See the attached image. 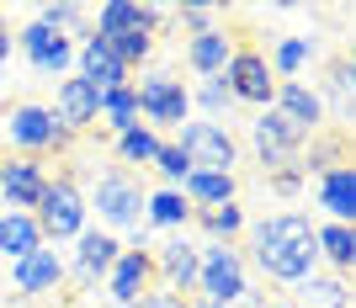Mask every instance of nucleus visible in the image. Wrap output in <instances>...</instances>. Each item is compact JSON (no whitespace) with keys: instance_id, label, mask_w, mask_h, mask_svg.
<instances>
[{"instance_id":"39","label":"nucleus","mask_w":356,"mask_h":308,"mask_svg":"<svg viewBox=\"0 0 356 308\" xmlns=\"http://www.w3.org/2000/svg\"><path fill=\"white\" fill-rule=\"evenodd\" d=\"M192 308H213V303H192Z\"/></svg>"},{"instance_id":"34","label":"nucleus","mask_w":356,"mask_h":308,"mask_svg":"<svg viewBox=\"0 0 356 308\" xmlns=\"http://www.w3.org/2000/svg\"><path fill=\"white\" fill-rule=\"evenodd\" d=\"M266 186L282 191V197H293V191H303V170H298V165H282V170H271V176H266Z\"/></svg>"},{"instance_id":"28","label":"nucleus","mask_w":356,"mask_h":308,"mask_svg":"<svg viewBox=\"0 0 356 308\" xmlns=\"http://www.w3.org/2000/svg\"><path fill=\"white\" fill-rule=\"evenodd\" d=\"M102 122H106L112 133H128V128H138V96H134V80L102 96Z\"/></svg>"},{"instance_id":"26","label":"nucleus","mask_w":356,"mask_h":308,"mask_svg":"<svg viewBox=\"0 0 356 308\" xmlns=\"http://www.w3.org/2000/svg\"><path fill=\"white\" fill-rule=\"evenodd\" d=\"M106 43H112V54H118L122 70H134V64H144L149 54H154V32H149L144 22H128V27H118Z\"/></svg>"},{"instance_id":"23","label":"nucleus","mask_w":356,"mask_h":308,"mask_svg":"<svg viewBox=\"0 0 356 308\" xmlns=\"http://www.w3.org/2000/svg\"><path fill=\"white\" fill-rule=\"evenodd\" d=\"M38 245H43V234H38V218H32V213H0V255H6V261H22V255H32Z\"/></svg>"},{"instance_id":"36","label":"nucleus","mask_w":356,"mask_h":308,"mask_svg":"<svg viewBox=\"0 0 356 308\" xmlns=\"http://www.w3.org/2000/svg\"><path fill=\"white\" fill-rule=\"evenodd\" d=\"M181 22H186V27H192V38H197V32L213 27V6H181Z\"/></svg>"},{"instance_id":"21","label":"nucleus","mask_w":356,"mask_h":308,"mask_svg":"<svg viewBox=\"0 0 356 308\" xmlns=\"http://www.w3.org/2000/svg\"><path fill=\"white\" fill-rule=\"evenodd\" d=\"M234 191H239V181L223 176V170H192L181 181V197L192 207H223V202H234Z\"/></svg>"},{"instance_id":"4","label":"nucleus","mask_w":356,"mask_h":308,"mask_svg":"<svg viewBox=\"0 0 356 308\" xmlns=\"http://www.w3.org/2000/svg\"><path fill=\"white\" fill-rule=\"evenodd\" d=\"M197 293L213 308H234L250 298L245 282V255L234 245H197Z\"/></svg>"},{"instance_id":"2","label":"nucleus","mask_w":356,"mask_h":308,"mask_svg":"<svg viewBox=\"0 0 356 308\" xmlns=\"http://www.w3.org/2000/svg\"><path fill=\"white\" fill-rule=\"evenodd\" d=\"M32 218H38V234H43V245L54 239V245H64V239H80L90 229V207H86V191H80V181L74 176H48L43 197H38V207H32Z\"/></svg>"},{"instance_id":"6","label":"nucleus","mask_w":356,"mask_h":308,"mask_svg":"<svg viewBox=\"0 0 356 308\" xmlns=\"http://www.w3.org/2000/svg\"><path fill=\"white\" fill-rule=\"evenodd\" d=\"M134 96H138V117L144 128H181V122H192V90L181 86L170 70H149L134 80Z\"/></svg>"},{"instance_id":"3","label":"nucleus","mask_w":356,"mask_h":308,"mask_svg":"<svg viewBox=\"0 0 356 308\" xmlns=\"http://www.w3.org/2000/svg\"><path fill=\"white\" fill-rule=\"evenodd\" d=\"M86 207H96V218L106 223V234H144V186L128 170H106L96 176V191L86 197Z\"/></svg>"},{"instance_id":"32","label":"nucleus","mask_w":356,"mask_h":308,"mask_svg":"<svg viewBox=\"0 0 356 308\" xmlns=\"http://www.w3.org/2000/svg\"><path fill=\"white\" fill-rule=\"evenodd\" d=\"M38 22H43V27H54V32H70V27H80V22H86V11H80V6H70V0H43V6H38Z\"/></svg>"},{"instance_id":"13","label":"nucleus","mask_w":356,"mask_h":308,"mask_svg":"<svg viewBox=\"0 0 356 308\" xmlns=\"http://www.w3.org/2000/svg\"><path fill=\"white\" fill-rule=\"evenodd\" d=\"M59 282H64V261H59V250H48V245L11 261V287L22 298H48V293H59Z\"/></svg>"},{"instance_id":"25","label":"nucleus","mask_w":356,"mask_h":308,"mask_svg":"<svg viewBox=\"0 0 356 308\" xmlns=\"http://www.w3.org/2000/svg\"><path fill=\"white\" fill-rule=\"evenodd\" d=\"M192 223L202 234H213V245H229L234 234H245V207L223 202V207H192Z\"/></svg>"},{"instance_id":"8","label":"nucleus","mask_w":356,"mask_h":308,"mask_svg":"<svg viewBox=\"0 0 356 308\" xmlns=\"http://www.w3.org/2000/svg\"><path fill=\"white\" fill-rule=\"evenodd\" d=\"M223 86H229V96L245 106H261L266 112L271 96H277V74H271L266 54L261 48H234L229 54V64H223Z\"/></svg>"},{"instance_id":"7","label":"nucleus","mask_w":356,"mask_h":308,"mask_svg":"<svg viewBox=\"0 0 356 308\" xmlns=\"http://www.w3.org/2000/svg\"><path fill=\"white\" fill-rule=\"evenodd\" d=\"M176 149L186 154V165L192 170H223V176H234V165H239V144H234V133L223 128V122H181L176 128Z\"/></svg>"},{"instance_id":"9","label":"nucleus","mask_w":356,"mask_h":308,"mask_svg":"<svg viewBox=\"0 0 356 308\" xmlns=\"http://www.w3.org/2000/svg\"><path fill=\"white\" fill-rule=\"evenodd\" d=\"M16 48H22V59H27L38 74H70L74 70V38L43 27V22H32V27L16 32Z\"/></svg>"},{"instance_id":"20","label":"nucleus","mask_w":356,"mask_h":308,"mask_svg":"<svg viewBox=\"0 0 356 308\" xmlns=\"http://www.w3.org/2000/svg\"><path fill=\"white\" fill-rule=\"evenodd\" d=\"M144 223L149 229H186L192 223V202L181 197L176 186H160V191H144Z\"/></svg>"},{"instance_id":"16","label":"nucleus","mask_w":356,"mask_h":308,"mask_svg":"<svg viewBox=\"0 0 356 308\" xmlns=\"http://www.w3.org/2000/svg\"><path fill=\"white\" fill-rule=\"evenodd\" d=\"M118 255H122V245L106 229H86V234L74 239V261L64 266V271H74V282H106V271L118 266Z\"/></svg>"},{"instance_id":"27","label":"nucleus","mask_w":356,"mask_h":308,"mask_svg":"<svg viewBox=\"0 0 356 308\" xmlns=\"http://www.w3.org/2000/svg\"><path fill=\"white\" fill-rule=\"evenodd\" d=\"M298 298L309 308H351V287L341 277H319V271L298 282Z\"/></svg>"},{"instance_id":"37","label":"nucleus","mask_w":356,"mask_h":308,"mask_svg":"<svg viewBox=\"0 0 356 308\" xmlns=\"http://www.w3.org/2000/svg\"><path fill=\"white\" fill-rule=\"evenodd\" d=\"M11 27H6V16H0V80H6V59H11Z\"/></svg>"},{"instance_id":"15","label":"nucleus","mask_w":356,"mask_h":308,"mask_svg":"<svg viewBox=\"0 0 356 308\" xmlns=\"http://www.w3.org/2000/svg\"><path fill=\"white\" fill-rule=\"evenodd\" d=\"M48 112H54L70 133H86L90 122L102 117V90L86 86L80 74H70V80H59V90H54V106H48Z\"/></svg>"},{"instance_id":"14","label":"nucleus","mask_w":356,"mask_h":308,"mask_svg":"<svg viewBox=\"0 0 356 308\" xmlns=\"http://www.w3.org/2000/svg\"><path fill=\"white\" fill-rule=\"evenodd\" d=\"M149 261H154V287H170V293L197 287V245L186 234L165 239L160 250H149Z\"/></svg>"},{"instance_id":"5","label":"nucleus","mask_w":356,"mask_h":308,"mask_svg":"<svg viewBox=\"0 0 356 308\" xmlns=\"http://www.w3.org/2000/svg\"><path fill=\"white\" fill-rule=\"evenodd\" d=\"M6 138H11V149L16 154H27V160H43V154H64L70 149V138L74 133L64 128L48 106H38V102H22V106H11L6 112Z\"/></svg>"},{"instance_id":"35","label":"nucleus","mask_w":356,"mask_h":308,"mask_svg":"<svg viewBox=\"0 0 356 308\" xmlns=\"http://www.w3.org/2000/svg\"><path fill=\"white\" fill-rule=\"evenodd\" d=\"M134 308H192V303H186L181 293H170V287H149V293L138 298Z\"/></svg>"},{"instance_id":"19","label":"nucleus","mask_w":356,"mask_h":308,"mask_svg":"<svg viewBox=\"0 0 356 308\" xmlns=\"http://www.w3.org/2000/svg\"><path fill=\"white\" fill-rule=\"evenodd\" d=\"M229 54H234V38H223L218 27H208V32H197V38H186V64H192V70L202 74V80L223 74Z\"/></svg>"},{"instance_id":"17","label":"nucleus","mask_w":356,"mask_h":308,"mask_svg":"<svg viewBox=\"0 0 356 308\" xmlns=\"http://www.w3.org/2000/svg\"><path fill=\"white\" fill-rule=\"evenodd\" d=\"M319 207L330 213V223H356V165H335L319 176Z\"/></svg>"},{"instance_id":"18","label":"nucleus","mask_w":356,"mask_h":308,"mask_svg":"<svg viewBox=\"0 0 356 308\" xmlns=\"http://www.w3.org/2000/svg\"><path fill=\"white\" fill-rule=\"evenodd\" d=\"M271 106L282 112V117H293L303 133H314L319 122H325V106H319V90H309L303 80H277V96H271Z\"/></svg>"},{"instance_id":"10","label":"nucleus","mask_w":356,"mask_h":308,"mask_svg":"<svg viewBox=\"0 0 356 308\" xmlns=\"http://www.w3.org/2000/svg\"><path fill=\"white\" fill-rule=\"evenodd\" d=\"M149 287H154V261H149V245L122 250L118 266L106 271V298H112V308H134Z\"/></svg>"},{"instance_id":"22","label":"nucleus","mask_w":356,"mask_h":308,"mask_svg":"<svg viewBox=\"0 0 356 308\" xmlns=\"http://www.w3.org/2000/svg\"><path fill=\"white\" fill-rule=\"evenodd\" d=\"M314 250H319V261H330L335 277H341V271L356 266V229H346V223H314Z\"/></svg>"},{"instance_id":"1","label":"nucleus","mask_w":356,"mask_h":308,"mask_svg":"<svg viewBox=\"0 0 356 308\" xmlns=\"http://www.w3.org/2000/svg\"><path fill=\"white\" fill-rule=\"evenodd\" d=\"M250 250L255 266L266 271L271 282H303L319 271V250H314V223L309 213H277V218H261L250 229Z\"/></svg>"},{"instance_id":"38","label":"nucleus","mask_w":356,"mask_h":308,"mask_svg":"<svg viewBox=\"0 0 356 308\" xmlns=\"http://www.w3.org/2000/svg\"><path fill=\"white\" fill-rule=\"evenodd\" d=\"M261 308H298V303H261Z\"/></svg>"},{"instance_id":"11","label":"nucleus","mask_w":356,"mask_h":308,"mask_svg":"<svg viewBox=\"0 0 356 308\" xmlns=\"http://www.w3.org/2000/svg\"><path fill=\"white\" fill-rule=\"evenodd\" d=\"M74 64H80V80L86 86H96L106 96V90H118L128 86V70L118 64V54H112V43H106L102 32H80V43H74Z\"/></svg>"},{"instance_id":"31","label":"nucleus","mask_w":356,"mask_h":308,"mask_svg":"<svg viewBox=\"0 0 356 308\" xmlns=\"http://www.w3.org/2000/svg\"><path fill=\"white\" fill-rule=\"evenodd\" d=\"M192 102L208 112V122H223V112L234 106V96H229V86H223V74H213V80H202V86L192 90Z\"/></svg>"},{"instance_id":"33","label":"nucleus","mask_w":356,"mask_h":308,"mask_svg":"<svg viewBox=\"0 0 356 308\" xmlns=\"http://www.w3.org/2000/svg\"><path fill=\"white\" fill-rule=\"evenodd\" d=\"M149 170H160L165 186H176V191H181V181L192 176V165H186V154H181L176 144H160V154H154V165H149Z\"/></svg>"},{"instance_id":"30","label":"nucleus","mask_w":356,"mask_h":308,"mask_svg":"<svg viewBox=\"0 0 356 308\" xmlns=\"http://www.w3.org/2000/svg\"><path fill=\"white\" fill-rule=\"evenodd\" d=\"M314 59V43L309 38H282V43L271 48V74H277V80H298V70H303V64Z\"/></svg>"},{"instance_id":"29","label":"nucleus","mask_w":356,"mask_h":308,"mask_svg":"<svg viewBox=\"0 0 356 308\" xmlns=\"http://www.w3.org/2000/svg\"><path fill=\"white\" fill-rule=\"evenodd\" d=\"M160 133L154 128H144V122H138V128H128V133H118V154H122V165H138V170H144V165H154V154H160Z\"/></svg>"},{"instance_id":"24","label":"nucleus","mask_w":356,"mask_h":308,"mask_svg":"<svg viewBox=\"0 0 356 308\" xmlns=\"http://www.w3.org/2000/svg\"><path fill=\"white\" fill-rule=\"evenodd\" d=\"M351 90H356V64L351 59H335V64H330V80H325L319 106H325L335 122H351Z\"/></svg>"},{"instance_id":"12","label":"nucleus","mask_w":356,"mask_h":308,"mask_svg":"<svg viewBox=\"0 0 356 308\" xmlns=\"http://www.w3.org/2000/svg\"><path fill=\"white\" fill-rule=\"evenodd\" d=\"M43 186H48L43 160H27V154L0 160V197H6V213H32L38 197H43Z\"/></svg>"}]
</instances>
